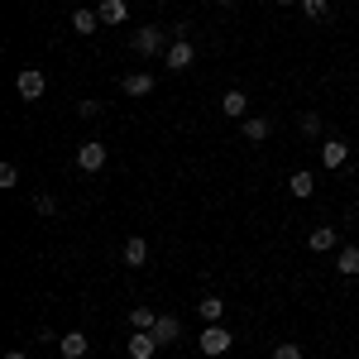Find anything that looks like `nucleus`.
<instances>
[{
  "mask_svg": "<svg viewBox=\"0 0 359 359\" xmlns=\"http://www.w3.org/2000/svg\"><path fill=\"white\" fill-rule=\"evenodd\" d=\"M158 350H163V345H158V340H154V335H149V331L130 335V359H154V355H158Z\"/></svg>",
  "mask_w": 359,
  "mask_h": 359,
  "instance_id": "nucleus-8",
  "label": "nucleus"
},
{
  "mask_svg": "<svg viewBox=\"0 0 359 359\" xmlns=\"http://www.w3.org/2000/svg\"><path fill=\"white\" fill-rule=\"evenodd\" d=\"M149 335H154L158 345H172V340H182V321H177V316H168V311H163V316L154 321V331H149Z\"/></svg>",
  "mask_w": 359,
  "mask_h": 359,
  "instance_id": "nucleus-7",
  "label": "nucleus"
},
{
  "mask_svg": "<svg viewBox=\"0 0 359 359\" xmlns=\"http://www.w3.org/2000/svg\"><path fill=\"white\" fill-rule=\"evenodd\" d=\"M154 321H158L154 306H135V311H130V326H135V331H154Z\"/></svg>",
  "mask_w": 359,
  "mask_h": 359,
  "instance_id": "nucleus-19",
  "label": "nucleus"
},
{
  "mask_svg": "<svg viewBox=\"0 0 359 359\" xmlns=\"http://www.w3.org/2000/svg\"><path fill=\"white\" fill-rule=\"evenodd\" d=\"M77 163H82V172H101V168H106V144H101V139L82 144V149H77Z\"/></svg>",
  "mask_w": 359,
  "mask_h": 359,
  "instance_id": "nucleus-3",
  "label": "nucleus"
},
{
  "mask_svg": "<svg viewBox=\"0 0 359 359\" xmlns=\"http://www.w3.org/2000/svg\"><path fill=\"white\" fill-rule=\"evenodd\" d=\"M120 86H125V96H149V91H154V77H149V72H130Z\"/></svg>",
  "mask_w": 359,
  "mask_h": 359,
  "instance_id": "nucleus-14",
  "label": "nucleus"
},
{
  "mask_svg": "<svg viewBox=\"0 0 359 359\" xmlns=\"http://www.w3.org/2000/svg\"><path fill=\"white\" fill-rule=\"evenodd\" d=\"M196 345H201V355H225V350H230V335H225V326L216 321V326H206V331H201Z\"/></svg>",
  "mask_w": 359,
  "mask_h": 359,
  "instance_id": "nucleus-4",
  "label": "nucleus"
},
{
  "mask_svg": "<svg viewBox=\"0 0 359 359\" xmlns=\"http://www.w3.org/2000/svg\"><path fill=\"white\" fill-rule=\"evenodd\" d=\"M196 311H201V321H206V326H216V321L225 316V297H201Z\"/></svg>",
  "mask_w": 359,
  "mask_h": 359,
  "instance_id": "nucleus-13",
  "label": "nucleus"
},
{
  "mask_svg": "<svg viewBox=\"0 0 359 359\" xmlns=\"http://www.w3.org/2000/svg\"><path fill=\"white\" fill-rule=\"evenodd\" d=\"M125 264H130V269H144V264H149V245H144V235H130V240H125Z\"/></svg>",
  "mask_w": 359,
  "mask_h": 359,
  "instance_id": "nucleus-10",
  "label": "nucleus"
},
{
  "mask_svg": "<svg viewBox=\"0 0 359 359\" xmlns=\"http://www.w3.org/2000/svg\"><path fill=\"white\" fill-rule=\"evenodd\" d=\"M72 29H77V34H96V29H101V15H96V10H77V15H72Z\"/></svg>",
  "mask_w": 359,
  "mask_h": 359,
  "instance_id": "nucleus-18",
  "label": "nucleus"
},
{
  "mask_svg": "<svg viewBox=\"0 0 359 359\" xmlns=\"http://www.w3.org/2000/svg\"><path fill=\"white\" fill-rule=\"evenodd\" d=\"M306 245L316 249V254H326V249H335V230H331V225H316V230H311V240H306Z\"/></svg>",
  "mask_w": 359,
  "mask_h": 359,
  "instance_id": "nucleus-17",
  "label": "nucleus"
},
{
  "mask_svg": "<svg viewBox=\"0 0 359 359\" xmlns=\"http://www.w3.org/2000/svg\"><path fill=\"white\" fill-rule=\"evenodd\" d=\"M269 135H273V125H269L264 115H259V120H245V139H254V144H264Z\"/></svg>",
  "mask_w": 359,
  "mask_h": 359,
  "instance_id": "nucleus-20",
  "label": "nucleus"
},
{
  "mask_svg": "<svg viewBox=\"0 0 359 359\" xmlns=\"http://www.w3.org/2000/svg\"><path fill=\"white\" fill-rule=\"evenodd\" d=\"M96 15H101V25H125L130 5H125V0H101V5H96Z\"/></svg>",
  "mask_w": 359,
  "mask_h": 359,
  "instance_id": "nucleus-11",
  "label": "nucleus"
},
{
  "mask_svg": "<svg viewBox=\"0 0 359 359\" xmlns=\"http://www.w3.org/2000/svg\"><path fill=\"white\" fill-rule=\"evenodd\" d=\"M302 10H306V20H326L331 15V0H302Z\"/></svg>",
  "mask_w": 359,
  "mask_h": 359,
  "instance_id": "nucleus-21",
  "label": "nucleus"
},
{
  "mask_svg": "<svg viewBox=\"0 0 359 359\" xmlns=\"http://www.w3.org/2000/svg\"><path fill=\"white\" fill-rule=\"evenodd\" d=\"M57 350H62V359H86L91 340H86L82 331H67V335H57Z\"/></svg>",
  "mask_w": 359,
  "mask_h": 359,
  "instance_id": "nucleus-6",
  "label": "nucleus"
},
{
  "mask_svg": "<svg viewBox=\"0 0 359 359\" xmlns=\"http://www.w3.org/2000/svg\"><path fill=\"white\" fill-rule=\"evenodd\" d=\"M245 111H249V96H245V91H225V96H221V115L240 120Z\"/></svg>",
  "mask_w": 359,
  "mask_h": 359,
  "instance_id": "nucleus-12",
  "label": "nucleus"
},
{
  "mask_svg": "<svg viewBox=\"0 0 359 359\" xmlns=\"http://www.w3.org/2000/svg\"><path fill=\"white\" fill-rule=\"evenodd\" d=\"M77 111H82V115H86V120H96V115L106 111V106H101V101H82V106H77Z\"/></svg>",
  "mask_w": 359,
  "mask_h": 359,
  "instance_id": "nucleus-25",
  "label": "nucleus"
},
{
  "mask_svg": "<svg viewBox=\"0 0 359 359\" xmlns=\"http://www.w3.org/2000/svg\"><path fill=\"white\" fill-rule=\"evenodd\" d=\"M34 211H39V216H53V211H57V201H53L48 192H39V196H34Z\"/></svg>",
  "mask_w": 359,
  "mask_h": 359,
  "instance_id": "nucleus-23",
  "label": "nucleus"
},
{
  "mask_svg": "<svg viewBox=\"0 0 359 359\" xmlns=\"http://www.w3.org/2000/svg\"><path fill=\"white\" fill-rule=\"evenodd\" d=\"M345 158H350V144H345V139H326V144H321V163L326 168H340Z\"/></svg>",
  "mask_w": 359,
  "mask_h": 359,
  "instance_id": "nucleus-9",
  "label": "nucleus"
},
{
  "mask_svg": "<svg viewBox=\"0 0 359 359\" xmlns=\"http://www.w3.org/2000/svg\"><path fill=\"white\" fill-rule=\"evenodd\" d=\"M273 359H302V345H278Z\"/></svg>",
  "mask_w": 359,
  "mask_h": 359,
  "instance_id": "nucleus-24",
  "label": "nucleus"
},
{
  "mask_svg": "<svg viewBox=\"0 0 359 359\" xmlns=\"http://www.w3.org/2000/svg\"><path fill=\"white\" fill-rule=\"evenodd\" d=\"M0 187H5V192L20 187V168H15V163H0Z\"/></svg>",
  "mask_w": 359,
  "mask_h": 359,
  "instance_id": "nucleus-22",
  "label": "nucleus"
},
{
  "mask_svg": "<svg viewBox=\"0 0 359 359\" xmlns=\"http://www.w3.org/2000/svg\"><path fill=\"white\" fill-rule=\"evenodd\" d=\"M163 62H168V67H172V72H187V67H192V62H196V48H192V43H187V39H177V43H172V48H168V53H163Z\"/></svg>",
  "mask_w": 359,
  "mask_h": 359,
  "instance_id": "nucleus-5",
  "label": "nucleus"
},
{
  "mask_svg": "<svg viewBox=\"0 0 359 359\" xmlns=\"http://www.w3.org/2000/svg\"><path fill=\"white\" fill-rule=\"evenodd\" d=\"M5 359H29V355H25V350H10V355H5Z\"/></svg>",
  "mask_w": 359,
  "mask_h": 359,
  "instance_id": "nucleus-27",
  "label": "nucleus"
},
{
  "mask_svg": "<svg viewBox=\"0 0 359 359\" xmlns=\"http://www.w3.org/2000/svg\"><path fill=\"white\" fill-rule=\"evenodd\" d=\"M216 5H230V0H216Z\"/></svg>",
  "mask_w": 359,
  "mask_h": 359,
  "instance_id": "nucleus-29",
  "label": "nucleus"
},
{
  "mask_svg": "<svg viewBox=\"0 0 359 359\" xmlns=\"http://www.w3.org/2000/svg\"><path fill=\"white\" fill-rule=\"evenodd\" d=\"M278 5H297V0H278Z\"/></svg>",
  "mask_w": 359,
  "mask_h": 359,
  "instance_id": "nucleus-28",
  "label": "nucleus"
},
{
  "mask_svg": "<svg viewBox=\"0 0 359 359\" xmlns=\"http://www.w3.org/2000/svg\"><path fill=\"white\" fill-rule=\"evenodd\" d=\"M287 192L292 196H311L316 192V177H311V172H292V177H287Z\"/></svg>",
  "mask_w": 359,
  "mask_h": 359,
  "instance_id": "nucleus-16",
  "label": "nucleus"
},
{
  "mask_svg": "<svg viewBox=\"0 0 359 359\" xmlns=\"http://www.w3.org/2000/svg\"><path fill=\"white\" fill-rule=\"evenodd\" d=\"M15 86H20V96H25V101H39V96L48 91V82H43V72H39V67H25V72L15 77Z\"/></svg>",
  "mask_w": 359,
  "mask_h": 359,
  "instance_id": "nucleus-2",
  "label": "nucleus"
},
{
  "mask_svg": "<svg viewBox=\"0 0 359 359\" xmlns=\"http://www.w3.org/2000/svg\"><path fill=\"white\" fill-rule=\"evenodd\" d=\"M130 48H135V53H144V57H154V53H168L172 43H168V29L144 25V29H135V34H130Z\"/></svg>",
  "mask_w": 359,
  "mask_h": 359,
  "instance_id": "nucleus-1",
  "label": "nucleus"
},
{
  "mask_svg": "<svg viewBox=\"0 0 359 359\" xmlns=\"http://www.w3.org/2000/svg\"><path fill=\"white\" fill-rule=\"evenodd\" d=\"M335 269L355 278L359 273V245H345V249H340V254H335Z\"/></svg>",
  "mask_w": 359,
  "mask_h": 359,
  "instance_id": "nucleus-15",
  "label": "nucleus"
},
{
  "mask_svg": "<svg viewBox=\"0 0 359 359\" xmlns=\"http://www.w3.org/2000/svg\"><path fill=\"white\" fill-rule=\"evenodd\" d=\"M302 135H321V120L316 115H302Z\"/></svg>",
  "mask_w": 359,
  "mask_h": 359,
  "instance_id": "nucleus-26",
  "label": "nucleus"
}]
</instances>
